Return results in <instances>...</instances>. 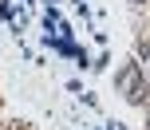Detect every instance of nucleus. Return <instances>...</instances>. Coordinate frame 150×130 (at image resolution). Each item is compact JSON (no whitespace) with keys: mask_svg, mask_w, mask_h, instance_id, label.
Here are the masks:
<instances>
[{"mask_svg":"<svg viewBox=\"0 0 150 130\" xmlns=\"http://www.w3.org/2000/svg\"><path fill=\"white\" fill-rule=\"evenodd\" d=\"M0 130H20V122H0Z\"/></svg>","mask_w":150,"mask_h":130,"instance_id":"nucleus-1","label":"nucleus"},{"mask_svg":"<svg viewBox=\"0 0 150 130\" xmlns=\"http://www.w3.org/2000/svg\"><path fill=\"white\" fill-rule=\"evenodd\" d=\"M146 99H150V83H146Z\"/></svg>","mask_w":150,"mask_h":130,"instance_id":"nucleus-2","label":"nucleus"},{"mask_svg":"<svg viewBox=\"0 0 150 130\" xmlns=\"http://www.w3.org/2000/svg\"><path fill=\"white\" fill-rule=\"evenodd\" d=\"M20 130H32V126H20Z\"/></svg>","mask_w":150,"mask_h":130,"instance_id":"nucleus-3","label":"nucleus"}]
</instances>
